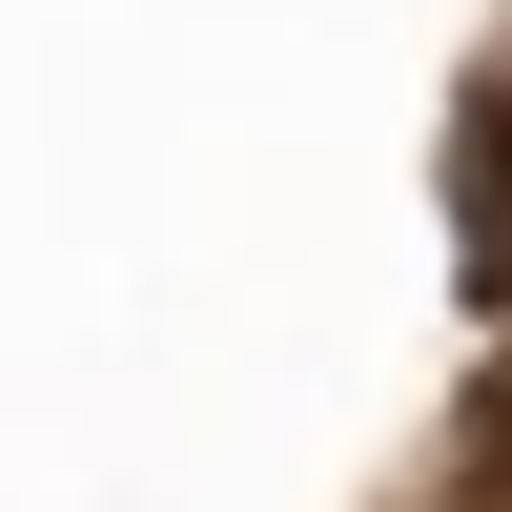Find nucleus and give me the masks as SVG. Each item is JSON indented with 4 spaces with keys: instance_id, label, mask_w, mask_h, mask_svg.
I'll use <instances>...</instances> for the list:
<instances>
[]
</instances>
